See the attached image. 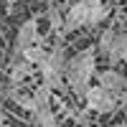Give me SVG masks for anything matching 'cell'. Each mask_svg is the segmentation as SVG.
<instances>
[{
    "instance_id": "7c38bea8",
    "label": "cell",
    "mask_w": 127,
    "mask_h": 127,
    "mask_svg": "<svg viewBox=\"0 0 127 127\" xmlns=\"http://www.w3.org/2000/svg\"><path fill=\"white\" fill-rule=\"evenodd\" d=\"M15 5H18V0H5V13H13Z\"/></svg>"
},
{
    "instance_id": "5b68a950",
    "label": "cell",
    "mask_w": 127,
    "mask_h": 127,
    "mask_svg": "<svg viewBox=\"0 0 127 127\" xmlns=\"http://www.w3.org/2000/svg\"><path fill=\"white\" fill-rule=\"evenodd\" d=\"M97 87H102L104 92H112V94H125L127 92V74L114 69V66H107L104 71H97Z\"/></svg>"
},
{
    "instance_id": "ba28073f",
    "label": "cell",
    "mask_w": 127,
    "mask_h": 127,
    "mask_svg": "<svg viewBox=\"0 0 127 127\" xmlns=\"http://www.w3.org/2000/svg\"><path fill=\"white\" fill-rule=\"evenodd\" d=\"M20 59L26 64H31V66H43L46 59H48V48L43 43H33L31 48H26L23 54H20Z\"/></svg>"
},
{
    "instance_id": "277c9868",
    "label": "cell",
    "mask_w": 127,
    "mask_h": 127,
    "mask_svg": "<svg viewBox=\"0 0 127 127\" xmlns=\"http://www.w3.org/2000/svg\"><path fill=\"white\" fill-rule=\"evenodd\" d=\"M33 43H41L38 36V18H26L15 31V41H13V56H20L26 48H31Z\"/></svg>"
},
{
    "instance_id": "7a4b0ae2",
    "label": "cell",
    "mask_w": 127,
    "mask_h": 127,
    "mask_svg": "<svg viewBox=\"0 0 127 127\" xmlns=\"http://www.w3.org/2000/svg\"><path fill=\"white\" fill-rule=\"evenodd\" d=\"M84 104H87V109L94 112V114H114L120 109V99H117V94H112V92H104L102 87H89L87 92V97H84Z\"/></svg>"
},
{
    "instance_id": "5bb4252c",
    "label": "cell",
    "mask_w": 127,
    "mask_h": 127,
    "mask_svg": "<svg viewBox=\"0 0 127 127\" xmlns=\"http://www.w3.org/2000/svg\"><path fill=\"white\" fill-rule=\"evenodd\" d=\"M109 127H127V122H117V125H109Z\"/></svg>"
},
{
    "instance_id": "30bf717a",
    "label": "cell",
    "mask_w": 127,
    "mask_h": 127,
    "mask_svg": "<svg viewBox=\"0 0 127 127\" xmlns=\"http://www.w3.org/2000/svg\"><path fill=\"white\" fill-rule=\"evenodd\" d=\"M31 120H33V125H36V127H59V117H56L54 107L31 112Z\"/></svg>"
},
{
    "instance_id": "9c48e42d",
    "label": "cell",
    "mask_w": 127,
    "mask_h": 127,
    "mask_svg": "<svg viewBox=\"0 0 127 127\" xmlns=\"http://www.w3.org/2000/svg\"><path fill=\"white\" fill-rule=\"evenodd\" d=\"M31 97H33V112L36 109H48L51 102H54V92L48 87H43V84H38V87L31 92Z\"/></svg>"
},
{
    "instance_id": "6da1fadb",
    "label": "cell",
    "mask_w": 127,
    "mask_h": 127,
    "mask_svg": "<svg viewBox=\"0 0 127 127\" xmlns=\"http://www.w3.org/2000/svg\"><path fill=\"white\" fill-rule=\"evenodd\" d=\"M94 76H97V48L94 46H87L66 59L64 81H66V92H71L76 102H84Z\"/></svg>"
},
{
    "instance_id": "52a82bcc",
    "label": "cell",
    "mask_w": 127,
    "mask_h": 127,
    "mask_svg": "<svg viewBox=\"0 0 127 127\" xmlns=\"http://www.w3.org/2000/svg\"><path fill=\"white\" fill-rule=\"evenodd\" d=\"M117 31L120 28H114V26H104L99 31V38H97V43H94V48H97V54L102 56H112V51H114V41H117Z\"/></svg>"
},
{
    "instance_id": "8fae6325",
    "label": "cell",
    "mask_w": 127,
    "mask_h": 127,
    "mask_svg": "<svg viewBox=\"0 0 127 127\" xmlns=\"http://www.w3.org/2000/svg\"><path fill=\"white\" fill-rule=\"evenodd\" d=\"M117 61L127 64V31H117V41H114V51L109 56V64L114 66Z\"/></svg>"
},
{
    "instance_id": "3957f363",
    "label": "cell",
    "mask_w": 127,
    "mask_h": 127,
    "mask_svg": "<svg viewBox=\"0 0 127 127\" xmlns=\"http://www.w3.org/2000/svg\"><path fill=\"white\" fill-rule=\"evenodd\" d=\"M92 26V13L89 8L76 0V3H71L66 8V15H64V26H61V33L56 38H64L66 33H74V31H81V28H89Z\"/></svg>"
},
{
    "instance_id": "8992f818",
    "label": "cell",
    "mask_w": 127,
    "mask_h": 127,
    "mask_svg": "<svg viewBox=\"0 0 127 127\" xmlns=\"http://www.w3.org/2000/svg\"><path fill=\"white\" fill-rule=\"evenodd\" d=\"M33 66L26 64L20 56H13V64H10V76H8V87H23V81L31 76Z\"/></svg>"
},
{
    "instance_id": "4fadbf2b",
    "label": "cell",
    "mask_w": 127,
    "mask_h": 127,
    "mask_svg": "<svg viewBox=\"0 0 127 127\" xmlns=\"http://www.w3.org/2000/svg\"><path fill=\"white\" fill-rule=\"evenodd\" d=\"M43 3H48V5H56V3H69V0H43Z\"/></svg>"
}]
</instances>
